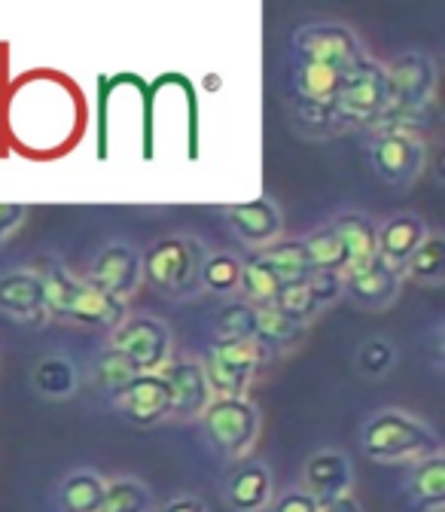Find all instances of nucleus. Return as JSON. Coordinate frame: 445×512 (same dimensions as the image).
Wrapping results in <instances>:
<instances>
[{
	"mask_svg": "<svg viewBox=\"0 0 445 512\" xmlns=\"http://www.w3.org/2000/svg\"><path fill=\"white\" fill-rule=\"evenodd\" d=\"M238 278H241V260L226 250L208 253L202 263V290L217 293V296H229L238 290Z\"/></svg>",
	"mask_w": 445,
	"mask_h": 512,
	"instance_id": "obj_34",
	"label": "nucleus"
},
{
	"mask_svg": "<svg viewBox=\"0 0 445 512\" xmlns=\"http://www.w3.org/2000/svg\"><path fill=\"white\" fill-rule=\"evenodd\" d=\"M397 363V348L388 342V339H366L360 348H357V372L366 375V378H381L388 375Z\"/></svg>",
	"mask_w": 445,
	"mask_h": 512,
	"instance_id": "obj_36",
	"label": "nucleus"
},
{
	"mask_svg": "<svg viewBox=\"0 0 445 512\" xmlns=\"http://www.w3.org/2000/svg\"><path fill=\"white\" fill-rule=\"evenodd\" d=\"M372 165L375 171L394 186H412L427 165V147L412 132H394V128H381L375 132L372 144Z\"/></svg>",
	"mask_w": 445,
	"mask_h": 512,
	"instance_id": "obj_10",
	"label": "nucleus"
},
{
	"mask_svg": "<svg viewBox=\"0 0 445 512\" xmlns=\"http://www.w3.org/2000/svg\"><path fill=\"white\" fill-rule=\"evenodd\" d=\"M272 308H278L284 317H290L293 324H299V327H305L308 320H311L317 311H321V305H317V299H314V293H311L308 284L284 287V290L278 293V299H275Z\"/></svg>",
	"mask_w": 445,
	"mask_h": 512,
	"instance_id": "obj_37",
	"label": "nucleus"
},
{
	"mask_svg": "<svg viewBox=\"0 0 445 512\" xmlns=\"http://www.w3.org/2000/svg\"><path fill=\"white\" fill-rule=\"evenodd\" d=\"M388 110L385 116H415L424 113L436 89V61L427 52H403L385 68Z\"/></svg>",
	"mask_w": 445,
	"mask_h": 512,
	"instance_id": "obj_7",
	"label": "nucleus"
},
{
	"mask_svg": "<svg viewBox=\"0 0 445 512\" xmlns=\"http://www.w3.org/2000/svg\"><path fill=\"white\" fill-rule=\"evenodd\" d=\"M360 448L369 461L400 464V461H424L442 452V442L436 430L427 427L421 418L400 409H381L363 424Z\"/></svg>",
	"mask_w": 445,
	"mask_h": 512,
	"instance_id": "obj_2",
	"label": "nucleus"
},
{
	"mask_svg": "<svg viewBox=\"0 0 445 512\" xmlns=\"http://www.w3.org/2000/svg\"><path fill=\"white\" fill-rule=\"evenodd\" d=\"M208 247L193 235H165L141 253V278L171 299H189L202 290V263Z\"/></svg>",
	"mask_w": 445,
	"mask_h": 512,
	"instance_id": "obj_3",
	"label": "nucleus"
},
{
	"mask_svg": "<svg viewBox=\"0 0 445 512\" xmlns=\"http://www.w3.org/2000/svg\"><path fill=\"white\" fill-rule=\"evenodd\" d=\"M89 375H92V384L98 391H104L110 400H116L129 384L141 375L129 360H125L119 351H113V348H107V351H101V354H95V360H92V369H89Z\"/></svg>",
	"mask_w": 445,
	"mask_h": 512,
	"instance_id": "obj_27",
	"label": "nucleus"
},
{
	"mask_svg": "<svg viewBox=\"0 0 445 512\" xmlns=\"http://www.w3.org/2000/svg\"><path fill=\"white\" fill-rule=\"evenodd\" d=\"M28 217V208L25 205H0V241L7 235H13V229Z\"/></svg>",
	"mask_w": 445,
	"mask_h": 512,
	"instance_id": "obj_40",
	"label": "nucleus"
},
{
	"mask_svg": "<svg viewBox=\"0 0 445 512\" xmlns=\"http://www.w3.org/2000/svg\"><path fill=\"white\" fill-rule=\"evenodd\" d=\"M406 491L412 500V512H439L445 506V458L442 452L415 461Z\"/></svg>",
	"mask_w": 445,
	"mask_h": 512,
	"instance_id": "obj_23",
	"label": "nucleus"
},
{
	"mask_svg": "<svg viewBox=\"0 0 445 512\" xmlns=\"http://www.w3.org/2000/svg\"><path fill=\"white\" fill-rule=\"evenodd\" d=\"M293 52H296V58L327 64V68H333L345 77L366 58L357 34L345 25H336V22H321V25L302 28L293 37Z\"/></svg>",
	"mask_w": 445,
	"mask_h": 512,
	"instance_id": "obj_9",
	"label": "nucleus"
},
{
	"mask_svg": "<svg viewBox=\"0 0 445 512\" xmlns=\"http://www.w3.org/2000/svg\"><path fill=\"white\" fill-rule=\"evenodd\" d=\"M403 275H409L418 284L436 287L445 278V241L436 232H427V238L418 244V250L406 260Z\"/></svg>",
	"mask_w": 445,
	"mask_h": 512,
	"instance_id": "obj_28",
	"label": "nucleus"
},
{
	"mask_svg": "<svg viewBox=\"0 0 445 512\" xmlns=\"http://www.w3.org/2000/svg\"><path fill=\"white\" fill-rule=\"evenodd\" d=\"M351 485H354V464L345 452L324 448V452H314L305 461L302 491H308L317 500V506H327V503L351 494Z\"/></svg>",
	"mask_w": 445,
	"mask_h": 512,
	"instance_id": "obj_13",
	"label": "nucleus"
},
{
	"mask_svg": "<svg viewBox=\"0 0 445 512\" xmlns=\"http://www.w3.org/2000/svg\"><path fill=\"white\" fill-rule=\"evenodd\" d=\"M263 357H266V351L257 345V339H247V342L214 339L211 348L199 360L205 381L211 388V397H232V400L247 397Z\"/></svg>",
	"mask_w": 445,
	"mask_h": 512,
	"instance_id": "obj_5",
	"label": "nucleus"
},
{
	"mask_svg": "<svg viewBox=\"0 0 445 512\" xmlns=\"http://www.w3.org/2000/svg\"><path fill=\"white\" fill-rule=\"evenodd\" d=\"M238 290L244 293V302L247 305H253V308H269V305H275V299L281 293V284H278V278L272 275V269L260 260V256H253L250 263H241Z\"/></svg>",
	"mask_w": 445,
	"mask_h": 512,
	"instance_id": "obj_31",
	"label": "nucleus"
},
{
	"mask_svg": "<svg viewBox=\"0 0 445 512\" xmlns=\"http://www.w3.org/2000/svg\"><path fill=\"white\" fill-rule=\"evenodd\" d=\"M302 247H305V256L314 272H336V275H345V250L333 232V226H317L314 232H308L305 238H299Z\"/></svg>",
	"mask_w": 445,
	"mask_h": 512,
	"instance_id": "obj_29",
	"label": "nucleus"
},
{
	"mask_svg": "<svg viewBox=\"0 0 445 512\" xmlns=\"http://www.w3.org/2000/svg\"><path fill=\"white\" fill-rule=\"evenodd\" d=\"M0 311L10 314L13 320H22V324L46 320L40 275L31 269H13L0 275Z\"/></svg>",
	"mask_w": 445,
	"mask_h": 512,
	"instance_id": "obj_20",
	"label": "nucleus"
},
{
	"mask_svg": "<svg viewBox=\"0 0 445 512\" xmlns=\"http://www.w3.org/2000/svg\"><path fill=\"white\" fill-rule=\"evenodd\" d=\"M330 226H333V232H336V238H339V244L345 250V260H348L345 263V275L369 266L378 256V250H375V223L366 214L345 211Z\"/></svg>",
	"mask_w": 445,
	"mask_h": 512,
	"instance_id": "obj_22",
	"label": "nucleus"
},
{
	"mask_svg": "<svg viewBox=\"0 0 445 512\" xmlns=\"http://www.w3.org/2000/svg\"><path fill=\"white\" fill-rule=\"evenodd\" d=\"M400 281H403V272L391 269L385 260H378L375 256L369 266L342 275V293L360 308L385 311L400 296Z\"/></svg>",
	"mask_w": 445,
	"mask_h": 512,
	"instance_id": "obj_14",
	"label": "nucleus"
},
{
	"mask_svg": "<svg viewBox=\"0 0 445 512\" xmlns=\"http://www.w3.org/2000/svg\"><path fill=\"white\" fill-rule=\"evenodd\" d=\"M159 512H208V506L199 497H193V494H183V497L168 500Z\"/></svg>",
	"mask_w": 445,
	"mask_h": 512,
	"instance_id": "obj_41",
	"label": "nucleus"
},
{
	"mask_svg": "<svg viewBox=\"0 0 445 512\" xmlns=\"http://www.w3.org/2000/svg\"><path fill=\"white\" fill-rule=\"evenodd\" d=\"M214 330L220 342H247L257 333V308L247 302H232L217 311Z\"/></svg>",
	"mask_w": 445,
	"mask_h": 512,
	"instance_id": "obj_35",
	"label": "nucleus"
},
{
	"mask_svg": "<svg viewBox=\"0 0 445 512\" xmlns=\"http://www.w3.org/2000/svg\"><path fill=\"white\" fill-rule=\"evenodd\" d=\"M89 284L104 290L113 299H129L141 287V253L132 244L113 241L107 244L89 269Z\"/></svg>",
	"mask_w": 445,
	"mask_h": 512,
	"instance_id": "obj_12",
	"label": "nucleus"
},
{
	"mask_svg": "<svg viewBox=\"0 0 445 512\" xmlns=\"http://www.w3.org/2000/svg\"><path fill=\"white\" fill-rule=\"evenodd\" d=\"M317 509H321L317 500L302 488H290L269 503V512H317Z\"/></svg>",
	"mask_w": 445,
	"mask_h": 512,
	"instance_id": "obj_39",
	"label": "nucleus"
},
{
	"mask_svg": "<svg viewBox=\"0 0 445 512\" xmlns=\"http://www.w3.org/2000/svg\"><path fill=\"white\" fill-rule=\"evenodd\" d=\"M272 473L263 461H241L223 482V503L232 512H263L272 503Z\"/></svg>",
	"mask_w": 445,
	"mask_h": 512,
	"instance_id": "obj_17",
	"label": "nucleus"
},
{
	"mask_svg": "<svg viewBox=\"0 0 445 512\" xmlns=\"http://www.w3.org/2000/svg\"><path fill=\"white\" fill-rule=\"evenodd\" d=\"M31 384L37 388V394H43L49 400H65L77 391V369L68 357L46 354L34 363Z\"/></svg>",
	"mask_w": 445,
	"mask_h": 512,
	"instance_id": "obj_26",
	"label": "nucleus"
},
{
	"mask_svg": "<svg viewBox=\"0 0 445 512\" xmlns=\"http://www.w3.org/2000/svg\"><path fill=\"white\" fill-rule=\"evenodd\" d=\"M308 287H311L317 305L324 308V305H330V302H336L342 296V275H336V272H314Z\"/></svg>",
	"mask_w": 445,
	"mask_h": 512,
	"instance_id": "obj_38",
	"label": "nucleus"
},
{
	"mask_svg": "<svg viewBox=\"0 0 445 512\" xmlns=\"http://www.w3.org/2000/svg\"><path fill=\"white\" fill-rule=\"evenodd\" d=\"M385 110H388L385 64H378L375 58L366 55L345 77L330 116L339 125H375L385 116Z\"/></svg>",
	"mask_w": 445,
	"mask_h": 512,
	"instance_id": "obj_6",
	"label": "nucleus"
},
{
	"mask_svg": "<svg viewBox=\"0 0 445 512\" xmlns=\"http://www.w3.org/2000/svg\"><path fill=\"white\" fill-rule=\"evenodd\" d=\"M116 409L122 418H129L135 427H153L168 418V388L162 372H141L129 388H125L116 400Z\"/></svg>",
	"mask_w": 445,
	"mask_h": 512,
	"instance_id": "obj_15",
	"label": "nucleus"
},
{
	"mask_svg": "<svg viewBox=\"0 0 445 512\" xmlns=\"http://www.w3.org/2000/svg\"><path fill=\"white\" fill-rule=\"evenodd\" d=\"M317 512H363V509H360V503L354 500V494H345V497H339V500L321 506Z\"/></svg>",
	"mask_w": 445,
	"mask_h": 512,
	"instance_id": "obj_42",
	"label": "nucleus"
},
{
	"mask_svg": "<svg viewBox=\"0 0 445 512\" xmlns=\"http://www.w3.org/2000/svg\"><path fill=\"white\" fill-rule=\"evenodd\" d=\"M4 86L34 104V116L0 125V147L28 162H58L77 150L86 132L89 107L68 74L34 68Z\"/></svg>",
	"mask_w": 445,
	"mask_h": 512,
	"instance_id": "obj_1",
	"label": "nucleus"
},
{
	"mask_svg": "<svg viewBox=\"0 0 445 512\" xmlns=\"http://www.w3.org/2000/svg\"><path fill=\"white\" fill-rule=\"evenodd\" d=\"M129 317V308H125L122 299L107 296L104 290H98L89 281H77L71 302H68V320L71 324H80L86 330H119L122 320Z\"/></svg>",
	"mask_w": 445,
	"mask_h": 512,
	"instance_id": "obj_16",
	"label": "nucleus"
},
{
	"mask_svg": "<svg viewBox=\"0 0 445 512\" xmlns=\"http://www.w3.org/2000/svg\"><path fill=\"white\" fill-rule=\"evenodd\" d=\"M342 83H345V74L327 68V64L305 61V58H296L293 64V86H296L299 101L311 110H324V116H330Z\"/></svg>",
	"mask_w": 445,
	"mask_h": 512,
	"instance_id": "obj_21",
	"label": "nucleus"
},
{
	"mask_svg": "<svg viewBox=\"0 0 445 512\" xmlns=\"http://www.w3.org/2000/svg\"><path fill=\"white\" fill-rule=\"evenodd\" d=\"M162 378L168 388V418L189 421V418H199L208 409L211 388H208L199 360H193V357L168 360L162 369Z\"/></svg>",
	"mask_w": 445,
	"mask_h": 512,
	"instance_id": "obj_11",
	"label": "nucleus"
},
{
	"mask_svg": "<svg viewBox=\"0 0 445 512\" xmlns=\"http://www.w3.org/2000/svg\"><path fill=\"white\" fill-rule=\"evenodd\" d=\"M150 503L153 497L144 482L132 476H116L107 479L98 512H150Z\"/></svg>",
	"mask_w": 445,
	"mask_h": 512,
	"instance_id": "obj_33",
	"label": "nucleus"
},
{
	"mask_svg": "<svg viewBox=\"0 0 445 512\" xmlns=\"http://www.w3.org/2000/svg\"><path fill=\"white\" fill-rule=\"evenodd\" d=\"M427 238V223L415 214H397L388 223L375 226V250L378 260H385L391 269L403 272L406 260Z\"/></svg>",
	"mask_w": 445,
	"mask_h": 512,
	"instance_id": "obj_19",
	"label": "nucleus"
},
{
	"mask_svg": "<svg viewBox=\"0 0 445 512\" xmlns=\"http://www.w3.org/2000/svg\"><path fill=\"white\" fill-rule=\"evenodd\" d=\"M110 348L119 351L138 372H162L171 360V330L165 320L150 314L125 317L122 327L110 333Z\"/></svg>",
	"mask_w": 445,
	"mask_h": 512,
	"instance_id": "obj_8",
	"label": "nucleus"
},
{
	"mask_svg": "<svg viewBox=\"0 0 445 512\" xmlns=\"http://www.w3.org/2000/svg\"><path fill=\"white\" fill-rule=\"evenodd\" d=\"M257 345L269 354V351H284L290 345H296L302 339V327L293 324L290 317H284L278 308H257V333H253Z\"/></svg>",
	"mask_w": 445,
	"mask_h": 512,
	"instance_id": "obj_30",
	"label": "nucleus"
},
{
	"mask_svg": "<svg viewBox=\"0 0 445 512\" xmlns=\"http://www.w3.org/2000/svg\"><path fill=\"white\" fill-rule=\"evenodd\" d=\"M202 433L211 448L226 461H244L260 436V409L247 397H211L208 409L199 415Z\"/></svg>",
	"mask_w": 445,
	"mask_h": 512,
	"instance_id": "obj_4",
	"label": "nucleus"
},
{
	"mask_svg": "<svg viewBox=\"0 0 445 512\" xmlns=\"http://www.w3.org/2000/svg\"><path fill=\"white\" fill-rule=\"evenodd\" d=\"M223 217L232 226V232L250 247H269L281 238V211L266 196L244 205H226Z\"/></svg>",
	"mask_w": 445,
	"mask_h": 512,
	"instance_id": "obj_18",
	"label": "nucleus"
},
{
	"mask_svg": "<svg viewBox=\"0 0 445 512\" xmlns=\"http://www.w3.org/2000/svg\"><path fill=\"white\" fill-rule=\"evenodd\" d=\"M37 275H40V287H43V311H46V317L68 320V302H71L77 278L61 263H46Z\"/></svg>",
	"mask_w": 445,
	"mask_h": 512,
	"instance_id": "obj_32",
	"label": "nucleus"
},
{
	"mask_svg": "<svg viewBox=\"0 0 445 512\" xmlns=\"http://www.w3.org/2000/svg\"><path fill=\"white\" fill-rule=\"evenodd\" d=\"M260 260L272 269V275L278 278L281 290L284 287H296V284H308L314 269L308 263V256H305V247L299 238H281L275 244H269L263 253H260Z\"/></svg>",
	"mask_w": 445,
	"mask_h": 512,
	"instance_id": "obj_24",
	"label": "nucleus"
},
{
	"mask_svg": "<svg viewBox=\"0 0 445 512\" xmlns=\"http://www.w3.org/2000/svg\"><path fill=\"white\" fill-rule=\"evenodd\" d=\"M107 479L95 470H74L55 491L58 512H98Z\"/></svg>",
	"mask_w": 445,
	"mask_h": 512,
	"instance_id": "obj_25",
	"label": "nucleus"
}]
</instances>
